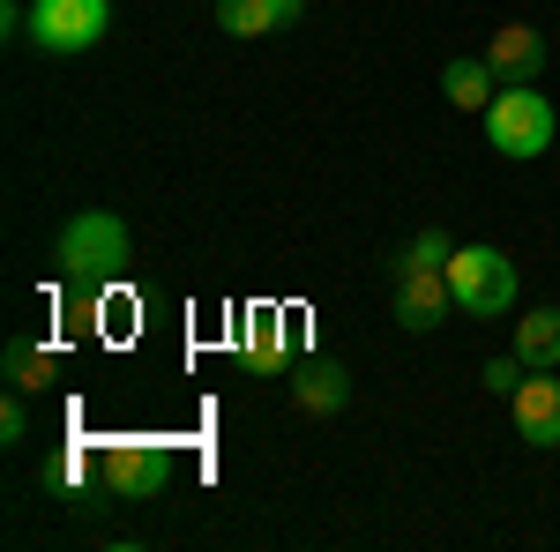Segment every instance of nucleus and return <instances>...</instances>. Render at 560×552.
Instances as JSON below:
<instances>
[{"label":"nucleus","mask_w":560,"mask_h":552,"mask_svg":"<svg viewBox=\"0 0 560 552\" xmlns=\"http://www.w3.org/2000/svg\"><path fill=\"white\" fill-rule=\"evenodd\" d=\"M52 261H60V277L75 284V292H105L120 269H128V224L113 210H83L60 224V239H52Z\"/></svg>","instance_id":"f257e3e1"},{"label":"nucleus","mask_w":560,"mask_h":552,"mask_svg":"<svg viewBox=\"0 0 560 552\" xmlns=\"http://www.w3.org/2000/svg\"><path fill=\"white\" fill-rule=\"evenodd\" d=\"M486 142H493L501 157H516V165L546 157V150H553V105L530 83H501V97L486 105Z\"/></svg>","instance_id":"f03ea898"},{"label":"nucleus","mask_w":560,"mask_h":552,"mask_svg":"<svg viewBox=\"0 0 560 552\" xmlns=\"http://www.w3.org/2000/svg\"><path fill=\"white\" fill-rule=\"evenodd\" d=\"M448 284H456V306L478 314V321H493V314H516V261L501 255V247H456L448 255Z\"/></svg>","instance_id":"7ed1b4c3"},{"label":"nucleus","mask_w":560,"mask_h":552,"mask_svg":"<svg viewBox=\"0 0 560 552\" xmlns=\"http://www.w3.org/2000/svg\"><path fill=\"white\" fill-rule=\"evenodd\" d=\"M97 478H105L120 501H158L165 478H173V448L150 441V433H120V441L97 448Z\"/></svg>","instance_id":"20e7f679"},{"label":"nucleus","mask_w":560,"mask_h":552,"mask_svg":"<svg viewBox=\"0 0 560 552\" xmlns=\"http://www.w3.org/2000/svg\"><path fill=\"white\" fill-rule=\"evenodd\" d=\"M113 23V0H31V45L38 52H90Z\"/></svg>","instance_id":"39448f33"},{"label":"nucleus","mask_w":560,"mask_h":552,"mask_svg":"<svg viewBox=\"0 0 560 552\" xmlns=\"http://www.w3.org/2000/svg\"><path fill=\"white\" fill-rule=\"evenodd\" d=\"M396 321L411 329V337H427L441 329L448 314H456V284H448V269H419V261H396Z\"/></svg>","instance_id":"423d86ee"},{"label":"nucleus","mask_w":560,"mask_h":552,"mask_svg":"<svg viewBox=\"0 0 560 552\" xmlns=\"http://www.w3.org/2000/svg\"><path fill=\"white\" fill-rule=\"evenodd\" d=\"M509 411H516V433L530 441V448H560V381H553V366H530L523 388L509 396Z\"/></svg>","instance_id":"0eeeda50"},{"label":"nucleus","mask_w":560,"mask_h":552,"mask_svg":"<svg viewBox=\"0 0 560 552\" xmlns=\"http://www.w3.org/2000/svg\"><path fill=\"white\" fill-rule=\"evenodd\" d=\"M284 388H292V403H300L306 419H337L351 403V374L329 366V359H300V366L284 374Z\"/></svg>","instance_id":"6e6552de"},{"label":"nucleus","mask_w":560,"mask_h":552,"mask_svg":"<svg viewBox=\"0 0 560 552\" xmlns=\"http://www.w3.org/2000/svg\"><path fill=\"white\" fill-rule=\"evenodd\" d=\"M486 68H493L501 83H538V68H546V38H538L530 23H501L493 45H486Z\"/></svg>","instance_id":"1a4fd4ad"},{"label":"nucleus","mask_w":560,"mask_h":552,"mask_svg":"<svg viewBox=\"0 0 560 552\" xmlns=\"http://www.w3.org/2000/svg\"><path fill=\"white\" fill-rule=\"evenodd\" d=\"M247 359H255V374H292L300 366V314H255Z\"/></svg>","instance_id":"9d476101"},{"label":"nucleus","mask_w":560,"mask_h":552,"mask_svg":"<svg viewBox=\"0 0 560 552\" xmlns=\"http://www.w3.org/2000/svg\"><path fill=\"white\" fill-rule=\"evenodd\" d=\"M217 23H224V38H269V31L300 23V0H217Z\"/></svg>","instance_id":"9b49d317"},{"label":"nucleus","mask_w":560,"mask_h":552,"mask_svg":"<svg viewBox=\"0 0 560 552\" xmlns=\"http://www.w3.org/2000/svg\"><path fill=\"white\" fill-rule=\"evenodd\" d=\"M441 97H448L456 113H486V105L501 97V75H493L486 60H448V68H441Z\"/></svg>","instance_id":"f8f14e48"},{"label":"nucleus","mask_w":560,"mask_h":552,"mask_svg":"<svg viewBox=\"0 0 560 552\" xmlns=\"http://www.w3.org/2000/svg\"><path fill=\"white\" fill-rule=\"evenodd\" d=\"M52 366H60V359H52L38 337H8V351H0V374H8V388H23V396L52 381Z\"/></svg>","instance_id":"ddd939ff"},{"label":"nucleus","mask_w":560,"mask_h":552,"mask_svg":"<svg viewBox=\"0 0 560 552\" xmlns=\"http://www.w3.org/2000/svg\"><path fill=\"white\" fill-rule=\"evenodd\" d=\"M516 359L523 366H560V306H538L516 321Z\"/></svg>","instance_id":"4468645a"},{"label":"nucleus","mask_w":560,"mask_h":552,"mask_svg":"<svg viewBox=\"0 0 560 552\" xmlns=\"http://www.w3.org/2000/svg\"><path fill=\"white\" fill-rule=\"evenodd\" d=\"M448 255H456V239H448V232H419V239H411V247H404L396 261H419V269H448Z\"/></svg>","instance_id":"2eb2a0df"},{"label":"nucleus","mask_w":560,"mask_h":552,"mask_svg":"<svg viewBox=\"0 0 560 552\" xmlns=\"http://www.w3.org/2000/svg\"><path fill=\"white\" fill-rule=\"evenodd\" d=\"M0 441H8V448H23V441H31V411H23V388H8V403H0Z\"/></svg>","instance_id":"dca6fc26"},{"label":"nucleus","mask_w":560,"mask_h":552,"mask_svg":"<svg viewBox=\"0 0 560 552\" xmlns=\"http://www.w3.org/2000/svg\"><path fill=\"white\" fill-rule=\"evenodd\" d=\"M523 374H530V366H523L516 351H509V359H493V366H486V374H478V381L493 388V396H516V388H523Z\"/></svg>","instance_id":"f3484780"}]
</instances>
